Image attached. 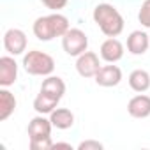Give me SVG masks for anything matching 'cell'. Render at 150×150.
<instances>
[{
  "instance_id": "1",
  "label": "cell",
  "mask_w": 150,
  "mask_h": 150,
  "mask_svg": "<svg viewBox=\"0 0 150 150\" xmlns=\"http://www.w3.org/2000/svg\"><path fill=\"white\" fill-rule=\"evenodd\" d=\"M94 21L108 37H117L124 30V18L111 4H99L94 9Z\"/></svg>"
},
{
  "instance_id": "2",
  "label": "cell",
  "mask_w": 150,
  "mask_h": 150,
  "mask_svg": "<svg viewBox=\"0 0 150 150\" xmlns=\"http://www.w3.org/2000/svg\"><path fill=\"white\" fill-rule=\"evenodd\" d=\"M67 30H69V20L58 13L50 16H41L34 23V34L39 41H51L53 37H64Z\"/></svg>"
},
{
  "instance_id": "3",
  "label": "cell",
  "mask_w": 150,
  "mask_h": 150,
  "mask_svg": "<svg viewBox=\"0 0 150 150\" xmlns=\"http://www.w3.org/2000/svg\"><path fill=\"white\" fill-rule=\"evenodd\" d=\"M23 67L28 74H34V76H48L55 69V60L48 53L34 50L23 57Z\"/></svg>"
},
{
  "instance_id": "4",
  "label": "cell",
  "mask_w": 150,
  "mask_h": 150,
  "mask_svg": "<svg viewBox=\"0 0 150 150\" xmlns=\"http://www.w3.org/2000/svg\"><path fill=\"white\" fill-rule=\"evenodd\" d=\"M87 46H88V37L80 28H69L62 37V48L71 57H80L81 53L87 51Z\"/></svg>"
},
{
  "instance_id": "5",
  "label": "cell",
  "mask_w": 150,
  "mask_h": 150,
  "mask_svg": "<svg viewBox=\"0 0 150 150\" xmlns=\"http://www.w3.org/2000/svg\"><path fill=\"white\" fill-rule=\"evenodd\" d=\"M76 69L80 72V76L83 78H96L97 71L101 69V64H99V57L94 53V51H85L78 57L76 60Z\"/></svg>"
},
{
  "instance_id": "6",
  "label": "cell",
  "mask_w": 150,
  "mask_h": 150,
  "mask_svg": "<svg viewBox=\"0 0 150 150\" xmlns=\"http://www.w3.org/2000/svg\"><path fill=\"white\" fill-rule=\"evenodd\" d=\"M4 46L11 55H21L27 50V35L20 28H11L4 35Z\"/></svg>"
},
{
  "instance_id": "7",
  "label": "cell",
  "mask_w": 150,
  "mask_h": 150,
  "mask_svg": "<svg viewBox=\"0 0 150 150\" xmlns=\"http://www.w3.org/2000/svg\"><path fill=\"white\" fill-rule=\"evenodd\" d=\"M122 80V71L117 65H104L96 74V83L101 87H115Z\"/></svg>"
},
{
  "instance_id": "8",
  "label": "cell",
  "mask_w": 150,
  "mask_h": 150,
  "mask_svg": "<svg viewBox=\"0 0 150 150\" xmlns=\"http://www.w3.org/2000/svg\"><path fill=\"white\" fill-rule=\"evenodd\" d=\"M18 76V64L11 57H2L0 58V85L9 87L16 81Z\"/></svg>"
},
{
  "instance_id": "9",
  "label": "cell",
  "mask_w": 150,
  "mask_h": 150,
  "mask_svg": "<svg viewBox=\"0 0 150 150\" xmlns=\"http://www.w3.org/2000/svg\"><path fill=\"white\" fill-rule=\"evenodd\" d=\"M101 57H103L106 62H110V64L118 62V60L124 57V46H122V42H120L118 39H115V37L106 39V41L101 44Z\"/></svg>"
},
{
  "instance_id": "10",
  "label": "cell",
  "mask_w": 150,
  "mask_h": 150,
  "mask_svg": "<svg viewBox=\"0 0 150 150\" xmlns=\"http://www.w3.org/2000/svg\"><path fill=\"white\" fill-rule=\"evenodd\" d=\"M51 120L44 117H35L28 124V138L30 139H42V138H51Z\"/></svg>"
},
{
  "instance_id": "11",
  "label": "cell",
  "mask_w": 150,
  "mask_h": 150,
  "mask_svg": "<svg viewBox=\"0 0 150 150\" xmlns=\"http://www.w3.org/2000/svg\"><path fill=\"white\" fill-rule=\"evenodd\" d=\"M127 111L134 118H146L150 115V97L143 94L134 96L127 104Z\"/></svg>"
},
{
  "instance_id": "12",
  "label": "cell",
  "mask_w": 150,
  "mask_h": 150,
  "mask_svg": "<svg viewBox=\"0 0 150 150\" xmlns=\"http://www.w3.org/2000/svg\"><path fill=\"white\" fill-rule=\"evenodd\" d=\"M148 44H150V37L141 30H134L127 37V50L132 55H143L148 50Z\"/></svg>"
},
{
  "instance_id": "13",
  "label": "cell",
  "mask_w": 150,
  "mask_h": 150,
  "mask_svg": "<svg viewBox=\"0 0 150 150\" xmlns=\"http://www.w3.org/2000/svg\"><path fill=\"white\" fill-rule=\"evenodd\" d=\"M41 92L55 97V99H62V96L65 94V83L62 78L58 76H48L44 81H42V87H41Z\"/></svg>"
},
{
  "instance_id": "14",
  "label": "cell",
  "mask_w": 150,
  "mask_h": 150,
  "mask_svg": "<svg viewBox=\"0 0 150 150\" xmlns=\"http://www.w3.org/2000/svg\"><path fill=\"white\" fill-rule=\"evenodd\" d=\"M50 115H51L50 120H51L53 127H57V129H69L74 124V115L67 108H57Z\"/></svg>"
},
{
  "instance_id": "15",
  "label": "cell",
  "mask_w": 150,
  "mask_h": 150,
  "mask_svg": "<svg viewBox=\"0 0 150 150\" xmlns=\"http://www.w3.org/2000/svg\"><path fill=\"white\" fill-rule=\"evenodd\" d=\"M129 85L134 92H146L150 88V74L143 69H136L129 74Z\"/></svg>"
},
{
  "instance_id": "16",
  "label": "cell",
  "mask_w": 150,
  "mask_h": 150,
  "mask_svg": "<svg viewBox=\"0 0 150 150\" xmlns=\"http://www.w3.org/2000/svg\"><path fill=\"white\" fill-rule=\"evenodd\" d=\"M14 110H16V99H14V96L9 90L2 88V90H0V120H7L13 115Z\"/></svg>"
},
{
  "instance_id": "17",
  "label": "cell",
  "mask_w": 150,
  "mask_h": 150,
  "mask_svg": "<svg viewBox=\"0 0 150 150\" xmlns=\"http://www.w3.org/2000/svg\"><path fill=\"white\" fill-rule=\"evenodd\" d=\"M58 104V99L44 94V92H39V96L34 99V110L39 113V115H46V113H51Z\"/></svg>"
},
{
  "instance_id": "18",
  "label": "cell",
  "mask_w": 150,
  "mask_h": 150,
  "mask_svg": "<svg viewBox=\"0 0 150 150\" xmlns=\"http://www.w3.org/2000/svg\"><path fill=\"white\" fill-rule=\"evenodd\" d=\"M138 20L143 27L150 28V0H145L141 9H139V14H138Z\"/></svg>"
},
{
  "instance_id": "19",
  "label": "cell",
  "mask_w": 150,
  "mask_h": 150,
  "mask_svg": "<svg viewBox=\"0 0 150 150\" xmlns=\"http://www.w3.org/2000/svg\"><path fill=\"white\" fill-rule=\"evenodd\" d=\"M30 148L32 150H50L53 148V141L51 138H42V139H30Z\"/></svg>"
},
{
  "instance_id": "20",
  "label": "cell",
  "mask_w": 150,
  "mask_h": 150,
  "mask_svg": "<svg viewBox=\"0 0 150 150\" xmlns=\"http://www.w3.org/2000/svg\"><path fill=\"white\" fill-rule=\"evenodd\" d=\"M78 150H103V143L94 141V139H87V141H81L78 145Z\"/></svg>"
},
{
  "instance_id": "21",
  "label": "cell",
  "mask_w": 150,
  "mask_h": 150,
  "mask_svg": "<svg viewBox=\"0 0 150 150\" xmlns=\"http://www.w3.org/2000/svg\"><path fill=\"white\" fill-rule=\"evenodd\" d=\"M41 2L48 7V9H53V11H58V9H64L67 0H41Z\"/></svg>"
},
{
  "instance_id": "22",
  "label": "cell",
  "mask_w": 150,
  "mask_h": 150,
  "mask_svg": "<svg viewBox=\"0 0 150 150\" xmlns=\"http://www.w3.org/2000/svg\"><path fill=\"white\" fill-rule=\"evenodd\" d=\"M71 148V145L69 143H53V148Z\"/></svg>"
}]
</instances>
